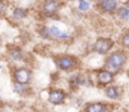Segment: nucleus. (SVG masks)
Listing matches in <instances>:
<instances>
[{
	"instance_id": "18",
	"label": "nucleus",
	"mask_w": 129,
	"mask_h": 112,
	"mask_svg": "<svg viewBox=\"0 0 129 112\" xmlns=\"http://www.w3.org/2000/svg\"><path fill=\"white\" fill-rule=\"evenodd\" d=\"M123 4H125V5H129V0H120Z\"/></svg>"
},
{
	"instance_id": "2",
	"label": "nucleus",
	"mask_w": 129,
	"mask_h": 112,
	"mask_svg": "<svg viewBox=\"0 0 129 112\" xmlns=\"http://www.w3.org/2000/svg\"><path fill=\"white\" fill-rule=\"evenodd\" d=\"M56 63H58V66H59L60 69H63V71H70V69H73L75 67L77 61L72 55H63V57L58 58Z\"/></svg>"
},
{
	"instance_id": "14",
	"label": "nucleus",
	"mask_w": 129,
	"mask_h": 112,
	"mask_svg": "<svg viewBox=\"0 0 129 112\" xmlns=\"http://www.w3.org/2000/svg\"><path fill=\"white\" fill-rule=\"evenodd\" d=\"M50 33L53 34V37H55V38H67L68 35H65V34H63L58 28H55V27H53L51 29H50Z\"/></svg>"
},
{
	"instance_id": "3",
	"label": "nucleus",
	"mask_w": 129,
	"mask_h": 112,
	"mask_svg": "<svg viewBox=\"0 0 129 112\" xmlns=\"http://www.w3.org/2000/svg\"><path fill=\"white\" fill-rule=\"evenodd\" d=\"M48 100L51 105H55V106L61 105L65 101V93L61 89H50Z\"/></svg>"
},
{
	"instance_id": "1",
	"label": "nucleus",
	"mask_w": 129,
	"mask_h": 112,
	"mask_svg": "<svg viewBox=\"0 0 129 112\" xmlns=\"http://www.w3.org/2000/svg\"><path fill=\"white\" fill-rule=\"evenodd\" d=\"M125 63V55L122 53V52H115L113 54H110L107 59V64L109 68L117 71V69H120Z\"/></svg>"
},
{
	"instance_id": "11",
	"label": "nucleus",
	"mask_w": 129,
	"mask_h": 112,
	"mask_svg": "<svg viewBox=\"0 0 129 112\" xmlns=\"http://www.w3.org/2000/svg\"><path fill=\"white\" fill-rule=\"evenodd\" d=\"M10 55H11V58H14V59H16V61H20V59L24 58V53H23V50L19 49V48L11 49V50H10Z\"/></svg>"
},
{
	"instance_id": "4",
	"label": "nucleus",
	"mask_w": 129,
	"mask_h": 112,
	"mask_svg": "<svg viewBox=\"0 0 129 112\" xmlns=\"http://www.w3.org/2000/svg\"><path fill=\"white\" fill-rule=\"evenodd\" d=\"M14 78L16 81V83H20V84H28L30 82V78H31V73L30 71H28L26 68H19L14 72Z\"/></svg>"
},
{
	"instance_id": "13",
	"label": "nucleus",
	"mask_w": 129,
	"mask_h": 112,
	"mask_svg": "<svg viewBox=\"0 0 129 112\" xmlns=\"http://www.w3.org/2000/svg\"><path fill=\"white\" fill-rule=\"evenodd\" d=\"M14 89H15V92H18L19 95H25V93H26V84L15 83V84H14Z\"/></svg>"
},
{
	"instance_id": "6",
	"label": "nucleus",
	"mask_w": 129,
	"mask_h": 112,
	"mask_svg": "<svg viewBox=\"0 0 129 112\" xmlns=\"http://www.w3.org/2000/svg\"><path fill=\"white\" fill-rule=\"evenodd\" d=\"M58 5H59L58 0H45L43 4V10L45 15H48V16L54 15L58 10Z\"/></svg>"
},
{
	"instance_id": "19",
	"label": "nucleus",
	"mask_w": 129,
	"mask_h": 112,
	"mask_svg": "<svg viewBox=\"0 0 129 112\" xmlns=\"http://www.w3.org/2000/svg\"><path fill=\"white\" fill-rule=\"evenodd\" d=\"M3 8H4V4H3V1H0V11L3 10Z\"/></svg>"
},
{
	"instance_id": "8",
	"label": "nucleus",
	"mask_w": 129,
	"mask_h": 112,
	"mask_svg": "<svg viewBox=\"0 0 129 112\" xmlns=\"http://www.w3.org/2000/svg\"><path fill=\"white\" fill-rule=\"evenodd\" d=\"M84 112H108V108L102 102H93L86 106Z\"/></svg>"
},
{
	"instance_id": "15",
	"label": "nucleus",
	"mask_w": 129,
	"mask_h": 112,
	"mask_svg": "<svg viewBox=\"0 0 129 112\" xmlns=\"http://www.w3.org/2000/svg\"><path fill=\"white\" fill-rule=\"evenodd\" d=\"M25 15H26V10H24V9L18 8V9L14 10V16L18 18V19H21V18H24Z\"/></svg>"
},
{
	"instance_id": "7",
	"label": "nucleus",
	"mask_w": 129,
	"mask_h": 112,
	"mask_svg": "<svg viewBox=\"0 0 129 112\" xmlns=\"http://www.w3.org/2000/svg\"><path fill=\"white\" fill-rule=\"evenodd\" d=\"M113 82V73L108 69H102L98 72V83L102 86H107Z\"/></svg>"
},
{
	"instance_id": "5",
	"label": "nucleus",
	"mask_w": 129,
	"mask_h": 112,
	"mask_svg": "<svg viewBox=\"0 0 129 112\" xmlns=\"http://www.w3.org/2000/svg\"><path fill=\"white\" fill-rule=\"evenodd\" d=\"M113 47V42L110 39H107V38H99L96 42H95V50L99 53V54H105L108 53V50Z\"/></svg>"
},
{
	"instance_id": "20",
	"label": "nucleus",
	"mask_w": 129,
	"mask_h": 112,
	"mask_svg": "<svg viewBox=\"0 0 129 112\" xmlns=\"http://www.w3.org/2000/svg\"><path fill=\"white\" fill-rule=\"evenodd\" d=\"M99 1H100V0H99Z\"/></svg>"
},
{
	"instance_id": "16",
	"label": "nucleus",
	"mask_w": 129,
	"mask_h": 112,
	"mask_svg": "<svg viewBox=\"0 0 129 112\" xmlns=\"http://www.w3.org/2000/svg\"><path fill=\"white\" fill-rule=\"evenodd\" d=\"M78 6H79V9L83 10V11L89 9V4L86 3L85 0H79V5H78Z\"/></svg>"
},
{
	"instance_id": "9",
	"label": "nucleus",
	"mask_w": 129,
	"mask_h": 112,
	"mask_svg": "<svg viewBox=\"0 0 129 112\" xmlns=\"http://www.w3.org/2000/svg\"><path fill=\"white\" fill-rule=\"evenodd\" d=\"M117 0H100L99 5L104 11H113L117 8Z\"/></svg>"
},
{
	"instance_id": "12",
	"label": "nucleus",
	"mask_w": 129,
	"mask_h": 112,
	"mask_svg": "<svg viewBox=\"0 0 129 112\" xmlns=\"http://www.w3.org/2000/svg\"><path fill=\"white\" fill-rule=\"evenodd\" d=\"M117 14H118V16H119L120 19H123V20H128L129 19V9L125 8V6L119 8L118 11H117Z\"/></svg>"
},
{
	"instance_id": "10",
	"label": "nucleus",
	"mask_w": 129,
	"mask_h": 112,
	"mask_svg": "<svg viewBox=\"0 0 129 112\" xmlns=\"http://www.w3.org/2000/svg\"><path fill=\"white\" fill-rule=\"evenodd\" d=\"M105 95L107 97H109L110 100H118L120 97V89L115 86H110L105 89Z\"/></svg>"
},
{
	"instance_id": "17",
	"label": "nucleus",
	"mask_w": 129,
	"mask_h": 112,
	"mask_svg": "<svg viewBox=\"0 0 129 112\" xmlns=\"http://www.w3.org/2000/svg\"><path fill=\"white\" fill-rule=\"evenodd\" d=\"M122 43H123V45H124V47L129 48V32L128 33H125V34H124V37L122 38Z\"/></svg>"
}]
</instances>
